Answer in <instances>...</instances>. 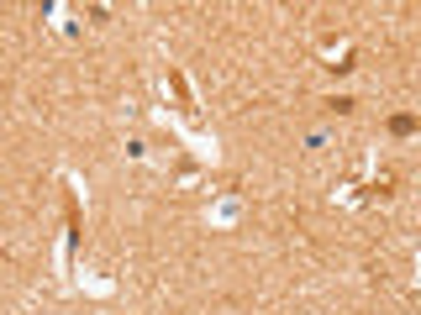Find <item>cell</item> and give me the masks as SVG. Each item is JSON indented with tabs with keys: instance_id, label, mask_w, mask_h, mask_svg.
Returning a JSON list of instances; mask_svg holds the SVG:
<instances>
[{
	"instance_id": "6da1fadb",
	"label": "cell",
	"mask_w": 421,
	"mask_h": 315,
	"mask_svg": "<svg viewBox=\"0 0 421 315\" xmlns=\"http://www.w3.org/2000/svg\"><path fill=\"white\" fill-rule=\"evenodd\" d=\"M63 215H69V252L79 247V231H85V221H79V200L74 189H63Z\"/></svg>"
},
{
	"instance_id": "3957f363",
	"label": "cell",
	"mask_w": 421,
	"mask_h": 315,
	"mask_svg": "<svg viewBox=\"0 0 421 315\" xmlns=\"http://www.w3.org/2000/svg\"><path fill=\"white\" fill-rule=\"evenodd\" d=\"M169 85H174V95H180V100L189 105V85H184V74H180V68H169Z\"/></svg>"
},
{
	"instance_id": "7a4b0ae2",
	"label": "cell",
	"mask_w": 421,
	"mask_h": 315,
	"mask_svg": "<svg viewBox=\"0 0 421 315\" xmlns=\"http://www.w3.org/2000/svg\"><path fill=\"white\" fill-rule=\"evenodd\" d=\"M390 132H395V137H411V132H416V116H390Z\"/></svg>"
}]
</instances>
